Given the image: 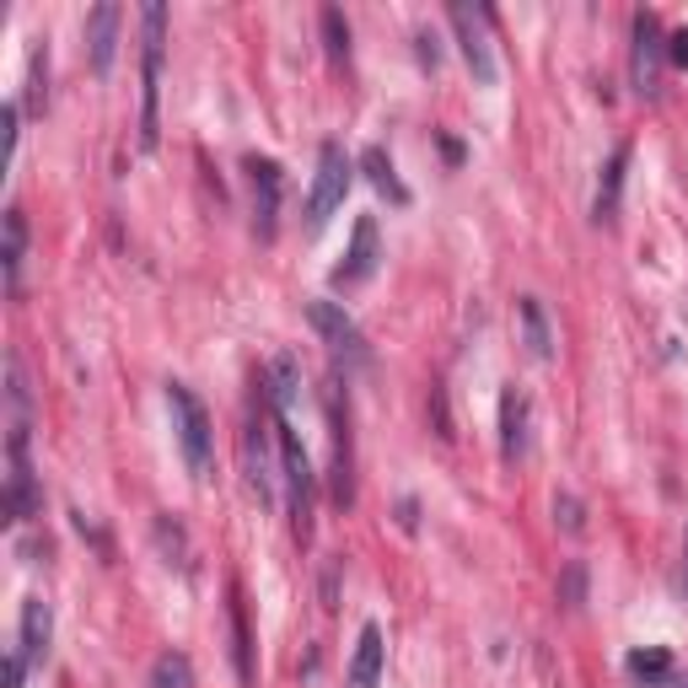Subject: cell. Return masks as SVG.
Instances as JSON below:
<instances>
[{
  "label": "cell",
  "instance_id": "cell-7",
  "mask_svg": "<svg viewBox=\"0 0 688 688\" xmlns=\"http://www.w3.org/2000/svg\"><path fill=\"white\" fill-rule=\"evenodd\" d=\"M662 22L656 11H635V54H630V76H635V92L640 98H656L662 92Z\"/></svg>",
  "mask_w": 688,
  "mask_h": 688
},
{
  "label": "cell",
  "instance_id": "cell-28",
  "mask_svg": "<svg viewBox=\"0 0 688 688\" xmlns=\"http://www.w3.org/2000/svg\"><path fill=\"white\" fill-rule=\"evenodd\" d=\"M414 44H420V59H425L431 70L442 65V49H436V33H431V27H420V33H414Z\"/></svg>",
  "mask_w": 688,
  "mask_h": 688
},
{
  "label": "cell",
  "instance_id": "cell-18",
  "mask_svg": "<svg viewBox=\"0 0 688 688\" xmlns=\"http://www.w3.org/2000/svg\"><path fill=\"white\" fill-rule=\"evenodd\" d=\"M22 247H27V221H22V210H5V247H0V264H5V291L11 296L22 286Z\"/></svg>",
  "mask_w": 688,
  "mask_h": 688
},
{
  "label": "cell",
  "instance_id": "cell-29",
  "mask_svg": "<svg viewBox=\"0 0 688 688\" xmlns=\"http://www.w3.org/2000/svg\"><path fill=\"white\" fill-rule=\"evenodd\" d=\"M554 517H565V528H570V533H581V506H576L570 495H559V500H554Z\"/></svg>",
  "mask_w": 688,
  "mask_h": 688
},
{
  "label": "cell",
  "instance_id": "cell-11",
  "mask_svg": "<svg viewBox=\"0 0 688 688\" xmlns=\"http://www.w3.org/2000/svg\"><path fill=\"white\" fill-rule=\"evenodd\" d=\"M377 258H382V247H377V221L360 215L355 232H349V253H344V264H334V286L349 291V286L371 280V275H377Z\"/></svg>",
  "mask_w": 688,
  "mask_h": 688
},
{
  "label": "cell",
  "instance_id": "cell-24",
  "mask_svg": "<svg viewBox=\"0 0 688 688\" xmlns=\"http://www.w3.org/2000/svg\"><path fill=\"white\" fill-rule=\"evenodd\" d=\"M630 673H635V678H645V684H662V678H673V656H667L662 645L635 651V656H630Z\"/></svg>",
  "mask_w": 688,
  "mask_h": 688
},
{
  "label": "cell",
  "instance_id": "cell-19",
  "mask_svg": "<svg viewBox=\"0 0 688 688\" xmlns=\"http://www.w3.org/2000/svg\"><path fill=\"white\" fill-rule=\"evenodd\" d=\"M360 167H366V178H371V189H377V195H388L393 204H409V189L398 184L393 162H388V151H382V146H366V151H360Z\"/></svg>",
  "mask_w": 688,
  "mask_h": 688
},
{
  "label": "cell",
  "instance_id": "cell-17",
  "mask_svg": "<svg viewBox=\"0 0 688 688\" xmlns=\"http://www.w3.org/2000/svg\"><path fill=\"white\" fill-rule=\"evenodd\" d=\"M258 388H264V398H269V409H275V414H286V409L296 403V388H301L291 355H275V366H269V377H264Z\"/></svg>",
  "mask_w": 688,
  "mask_h": 688
},
{
  "label": "cell",
  "instance_id": "cell-9",
  "mask_svg": "<svg viewBox=\"0 0 688 688\" xmlns=\"http://www.w3.org/2000/svg\"><path fill=\"white\" fill-rule=\"evenodd\" d=\"M264 436H269V398L258 393L253 414H247V431H243V468H247V490L269 506V500H275V474H269V452H264Z\"/></svg>",
  "mask_w": 688,
  "mask_h": 688
},
{
  "label": "cell",
  "instance_id": "cell-1",
  "mask_svg": "<svg viewBox=\"0 0 688 688\" xmlns=\"http://www.w3.org/2000/svg\"><path fill=\"white\" fill-rule=\"evenodd\" d=\"M162 44H167V5L151 0L141 11V151H156V135H162V119H156V102H162Z\"/></svg>",
  "mask_w": 688,
  "mask_h": 688
},
{
  "label": "cell",
  "instance_id": "cell-20",
  "mask_svg": "<svg viewBox=\"0 0 688 688\" xmlns=\"http://www.w3.org/2000/svg\"><path fill=\"white\" fill-rule=\"evenodd\" d=\"M517 318H522V340H528V355H539V360H548V323H543V307L539 296H522L517 301Z\"/></svg>",
  "mask_w": 688,
  "mask_h": 688
},
{
  "label": "cell",
  "instance_id": "cell-33",
  "mask_svg": "<svg viewBox=\"0 0 688 688\" xmlns=\"http://www.w3.org/2000/svg\"><path fill=\"white\" fill-rule=\"evenodd\" d=\"M645 688H688V678H662V684H645Z\"/></svg>",
  "mask_w": 688,
  "mask_h": 688
},
{
  "label": "cell",
  "instance_id": "cell-16",
  "mask_svg": "<svg viewBox=\"0 0 688 688\" xmlns=\"http://www.w3.org/2000/svg\"><path fill=\"white\" fill-rule=\"evenodd\" d=\"M624 167H630V146H619L613 156H608V167H602L597 204H591V215H597V221H613V210H619V189H624Z\"/></svg>",
  "mask_w": 688,
  "mask_h": 688
},
{
  "label": "cell",
  "instance_id": "cell-10",
  "mask_svg": "<svg viewBox=\"0 0 688 688\" xmlns=\"http://www.w3.org/2000/svg\"><path fill=\"white\" fill-rule=\"evenodd\" d=\"M243 167L253 184V232H258V243H269L280 226V167L269 156H247Z\"/></svg>",
  "mask_w": 688,
  "mask_h": 688
},
{
  "label": "cell",
  "instance_id": "cell-26",
  "mask_svg": "<svg viewBox=\"0 0 688 688\" xmlns=\"http://www.w3.org/2000/svg\"><path fill=\"white\" fill-rule=\"evenodd\" d=\"M27 667H33V662H27V651H22V645H11V651H5V688L27 684Z\"/></svg>",
  "mask_w": 688,
  "mask_h": 688
},
{
  "label": "cell",
  "instance_id": "cell-21",
  "mask_svg": "<svg viewBox=\"0 0 688 688\" xmlns=\"http://www.w3.org/2000/svg\"><path fill=\"white\" fill-rule=\"evenodd\" d=\"M49 108V44L38 38V49L27 54V113Z\"/></svg>",
  "mask_w": 688,
  "mask_h": 688
},
{
  "label": "cell",
  "instance_id": "cell-22",
  "mask_svg": "<svg viewBox=\"0 0 688 688\" xmlns=\"http://www.w3.org/2000/svg\"><path fill=\"white\" fill-rule=\"evenodd\" d=\"M151 688H195V667L184 651H162L151 662Z\"/></svg>",
  "mask_w": 688,
  "mask_h": 688
},
{
  "label": "cell",
  "instance_id": "cell-13",
  "mask_svg": "<svg viewBox=\"0 0 688 688\" xmlns=\"http://www.w3.org/2000/svg\"><path fill=\"white\" fill-rule=\"evenodd\" d=\"M49 640H54V608L44 597H27V602H22V635H16V645L27 651V662H44V656H49Z\"/></svg>",
  "mask_w": 688,
  "mask_h": 688
},
{
  "label": "cell",
  "instance_id": "cell-4",
  "mask_svg": "<svg viewBox=\"0 0 688 688\" xmlns=\"http://www.w3.org/2000/svg\"><path fill=\"white\" fill-rule=\"evenodd\" d=\"M167 409H173V431H178V446H184V463L195 479H210V414L184 382L167 388Z\"/></svg>",
  "mask_w": 688,
  "mask_h": 688
},
{
  "label": "cell",
  "instance_id": "cell-34",
  "mask_svg": "<svg viewBox=\"0 0 688 688\" xmlns=\"http://www.w3.org/2000/svg\"><path fill=\"white\" fill-rule=\"evenodd\" d=\"M684 591H688V539H684Z\"/></svg>",
  "mask_w": 688,
  "mask_h": 688
},
{
  "label": "cell",
  "instance_id": "cell-15",
  "mask_svg": "<svg viewBox=\"0 0 688 688\" xmlns=\"http://www.w3.org/2000/svg\"><path fill=\"white\" fill-rule=\"evenodd\" d=\"M382 630L377 624H366L360 630V640H355V656H349V688H377V678H382Z\"/></svg>",
  "mask_w": 688,
  "mask_h": 688
},
{
  "label": "cell",
  "instance_id": "cell-3",
  "mask_svg": "<svg viewBox=\"0 0 688 688\" xmlns=\"http://www.w3.org/2000/svg\"><path fill=\"white\" fill-rule=\"evenodd\" d=\"M349 156H344L340 141H329V146L318 151V178H312V195H307V237H318L329 221H334V210L344 204L349 195Z\"/></svg>",
  "mask_w": 688,
  "mask_h": 688
},
{
  "label": "cell",
  "instance_id": "cell-14",
  "mask_svg": "<svg viewBox=\"0 0 688 688\" xmlns=\"http://www.w3.org/2000/svg\"><path fill=\"white\" fill-rule=\"evenodd\" d=\"M500 452H506V463H517L528 452V398L517 388L500 393Z\"/></svg>",
  "mask_w": 688,
  "mask_h": 688
},
{
  "label": "cell",
  "instance_id": "cell-2",
  "mask_svg": "<svg viewBox=\"0 0 688 688\" xmlns=\"http://www.w3.org/2000/svg\"><path fill=\"white\" fill-rule=\"evenodd\" d=\"M280 431V474H286V506H291V539L312 543V463H307V446L286 425V414L275 420Z\"/></svg>",
  "mask_w": 688,
  "mask_h": 688
},
{
  "label": "cell",
  "instance_id": "cell-5",
  "mask_svg": "<svg viewBox=\"0 0 688 688\" xmlns=\"http://www.w3.org/2000/svg\"><path fill=\"white\" fill-rule=\"evenodd\" d=\"M446 22H452V33H457V49L468 59V70H474V81L479 87H495V54H490V33H485V22H490V11L485 5H468V0H452L446 5Z\"/></svg>",
  "mask_w": 688,
  "mask_h": 688
},
{
  "label": "cell",
  "instance_id": "cell-31",
  "mask_svg": "<svg viewBox=\"0 0 688 688\" xmlns=\"http://www.w3.org/2000/svg\"><path fill=\"white\" fill-rule=\"evenodd\" d=\"M667 54H673V65H684V70H688V27H678V33H673Z\"/></svg>",
  "mask_w": 688,
  "mask_h": 688
},
{
  "label": "cell",
  "instance_id": "cell-30",
  "mask_svg": "<svg viewBox=\"0 0 688 688\" xmlns=\"http://www.w3.org/2000/svg\"><path fill=\"white\" fill-rule=\"evenodd\" d=\"M0 130H5V167L16 156V108H0Z\"/></svg>",
  "mask_w": 688,
  "mask_h": 688
},
{
  "label": "cell",
  "instance_id": "cell-32",
  "mask_svg": "<svg viewBox=\"0 0 688 688\" xmlns=\"http://www.w3.org/2000/svg\"><path fill=\"white\" fill-rule=\"evenodd\" d=\"M565 602H570V608L581 602V565H570V576H565Z\"/></svg>",
  "mask_w": 688,
  "mask_h": 688
},
{
  "label": "cell",
  "instance_id": "cell-8",
  "mask_svg": "<svg viewBox=\"0 0 688 688\" xmlns=\"http://www.w3.org/2000/svg\"><path fill=\"white\" fill-rule=\"evenodd\" d=\"M323 409H329V431H334V500L349 506L355 500V452H349V403L340 398V377L329 382Z\"/></svg>",
  "mask_w": 688,
  "mask_h": 688
},
{
  "label": "cell",
  "instance_id": "cell-27",
  "mask_svg": "<svg viewBox=\"0 0 688 688\" xmlns=\"http://www.w3.org/2000/svg\"><path fill=\"white\" fill-rule=\"evenodd\" d=\"M431 414H436V436L452 442V420H446V393L442 388H431Z\"/></svg>",
  "mask_w": 688,
  "mask_h": 688
},
{
  "label": "cell",
  "instance_id": "cell-25",
  "mask_svg": "<svg viewBox=\"0 0 688 688\" xmlns=\"http://www.w3.org/2000/svg\"><path fill=\"white\" fill-rule=\"evenodd\" d=\"M323 44H329V59H349V22L340 5L323 11Z\"/></svg>",
  "mask_w": 688,
  "mask_h": 688
},
{
  "label": "cell",
  "instance_id": "cell-6",
  "mask_svg": "<svg viewBox=\"0 0 688 688\" xmlns=\"http://www.w3.org/2000/svg\"><path fill=\"white\" fill-rule=\"evenodd\" d=\"M307 323L318 329V340L340 355L344 366H371V349H366V334L355 329V318L344 312L340 301H307Z\"/></svg>",
  "mask_w": 688,
  "mask_h": 688
},
{
  "label": "cell",
  "instance_id": "cell-12",
  "mask_svg": "<svg viewBox=\"0 0 688 688\" xmlns=\"http://www.w3.org/2000/svg\"><path fill=\"white\" fill-rule=\"evenodd\" d=\"M119 22H124V11L113 5V0H102L87 11V54H92V70L108 76L113 70V49H119Z\"/></svg>",
  "mask_w": 688,
  "mask_h": 688
},
{
  "label": "cell",
  "instance_id": "cell-23",
  "mask_svg": "<svg viewBox=\"0 0 688 688\" xmlns=\"http://www.w3.org/2000/svg\"><path fill=\"white\" fill-rule=\"evenodd\" d=\"M232 651H237V678L253 688V640H247V608H243V587H232Z\"/></svg>",
  "mask_w": 688,
  "mask_h": 688
}]
</instances>
